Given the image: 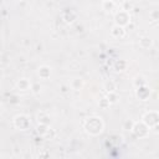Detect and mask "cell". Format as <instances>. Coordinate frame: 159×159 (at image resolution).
<instances>
[{
  "label": "cell",
  "mask_w": 159,
  "mask_h": 159,
  "mask_svg": "<svg viewBox=\"0 0 159 159\" xmlns=\"http://www.w3.org/2000/svg\"><path fill=\"white\" fill-rule=\"evenodd\" d=\"M83 127H84V130L91 134V135H98L103 132V128H104V123L102 120L101 117H89L84 120L83 123Z\"/></svg>",
  "instance_id": "cell-1"
},
{
  "label": "cell",
  "mask_w": 159,
  "mask_h": 159,
  "mask_svg": "<svg viewBox=\"0 0 159 159\" xmlns=\"http://www.w3.org/2000/svg\"><path fill=\"white\" fill-rule=\"evenodd\" d=\"M14 127L19 130H27L31 125V120L26 114H17L14 118Z\"/></svg>",
  "instance_id": "cell-2"
},
{
  "label": "cell",
  "mask_w": 159,
  "mask_h": 159,
  "mask_svg": "<svg viewBox=\"0 0 159 159\" xmlns=\"http://www.w3.org/2000/svg\"><path fill=\"white\" fill-rule=\"evenodd\" d=\"M114 22H116V25H119V26H123V27L128 26L130 24V15H129V12L125 11V10L117 11L116 15H114Z\"/></svg>",
  "instance_id": "cell-3"
},
{
  "label": "cell",
  "mask_w": 159,
  "mask_h": 159,
  "mask_svg": "<svg viewBox=\"0 0 159 159\" xmlns=\"http://www.w3.org/2000/svg\"><path fill=\"white\" fill-rule=\"evenodd\" d=\"M149 127L142 120V122H135L132 133L137 137V138H145L149 134Z\"/></svg>",
  "instance_id": "cell-4"
},
{
  "label": "cell",
  "mask_w": 159,
  "mask_h": 159,
  "mask_svg": "<svg viewBox=\"0 0 159 159\" xmlns=\"http://www.w3.org/2000/svg\"><path fill=\"white\" fill-rule=\"evenodd\" d=\"M142 120L152 129L155 124L159 123V113H158V112H154V111H149V112H147V113L143 116Z\"/></svg>",
  "instance_id": "cell-5"
},
{
  "label": "cell",
  "mask_w": 159,
  "mask_h": 159,
  "mask_svg": "<svg viewBox=\"0 0 159 159\" xmlns=\"http://www.w3.org/2000/svg\"><path fill=\"white\" fill-rule=\"evenodd\" d=\"M135 96L140 101H147L150 96V89L147 87V84L142 86V87H138V88H135Z\"/></svg>",
  "instance_id": "cell-6"
},
{
  "label": "cell",
  "mask_w": 159,
  "mask_h": 159,
  "mask_svg": "<svg viewBox=\"0 0 159 159\" xmlns=\"http://www.w3.org/2000/svg\"><path fill=\"white\" fill-rule=\"evenodd\" d=\"M62 19L66 24H72L77 19V14L72 9H65V11L62 12Z\"/></svg>",
  "instance_id": "cell-7"
},
{
  "label": "cell",
  "mask_w": 159,
  "mask_h": 159,
  "mask_svg": "<svg viewBox=\"0 0 159 159\" xmlns=\"http://www.w3.org/2000/svg\"><path fill=\"white\" fill-rule=\"evenodd\" d=\"M111 35L112 37L114 39H123L125 36V29L123 26H119V25H114L112 29H111Z\"/></svg>",
  "instance_id": "cell-8"
},
{
  "label": "cell",
  "mask_w": 159,
  "mask_h": 159,
  "mask_svg": "<svg viewBox=\"0 0 159 159\" xmlns=\"http://www.w3.org/2000/svg\"><path fill=\"white\" fill-rule=\"evenodd\" d=\"M31 82L27 80V78H21L16 82V87L19 91H22V92H26L29 89H31Z\"/></svg>",
  "instance_id": "cell-9"
},
{
  "label": "cell",
  "mask_w": 159,
  "mask_h": 159,
  "mask_svg": "<svg viewBox=\"0 0 159 159\" xmlns=\"http://www.w3.org/2000/svg\"><path fill=\"white\" fill-rule=\"evenodd\" d=\"M37 73H39L40 78L47 80V78H50V76H51V68H50L48 66H46V65L40 66L39 70H37Z\"/></svg>",
  "instance_id": "cell-10"
},
{
  "label": "cell",
  "mask_w": 159,
  "mask_h": 159,
  "mask_svg": "<svg viewBox=\"0 0 159 159\" xmlns=\"http://www.w3.org/2000/svg\"><path fill=\"white\" fill-rule=\"evenodd\" d=\"M70 86H71V88H72L73 91H80V89H82V88H83L84 82H83V80H82V78L76 77V78H72V80H71Z\"/></svg>",
  "instance_id": "cell-11"
},
{
  "label": "cell",
  "mask_w": 159,
  "mask_h": 159,
  "mask_svg": "<svg viewBox=\"0 0 159 159\" xmlns=\"http://www.w3.org/2000/svg\"><path fill=\"white\" fill-rule=\"evenodd\" d=\"M152 45H153V40L149 36H142L139 39V46L142 48H149L152 47Z\"/></svg>",
  "instance_id": "cell-12"
},
{
  "label": "cell",
  "mask_w": 159,
  "mask_h": 159,
  "mask_svg": "<svg viewBox=\"0 0 159 159\" xmlns=\"http://www.w3.org/2000/svg\"><path fill=\"white\" fill-rule=\"evenodd\" d=\"M102 9H103L106 12H113L114 9H116L114 0H113V1H102Z\"/></svg>",
  "instance_id": "cell-13"
},
{
  "label": "cell",
  "mask_w": 159,
  "mask_h": 159,
  "mask_svg": "<svg viewBox=\"0 0 159 159\" xmlns=\"http://www.w3.org/2000/svg\"><path fill=\"white\" fill-rule=\"evenodd\" d=\"M37 120H39V123H43V124H47V125L51 124V118H50V116L46 114V113H43V112H40V113L37 114Z\"/></svg>",
  "instance_id": "cell-14"
},
{
  "label": "cell",
  "mask_w": 159,
  "mask_h": 159,
  "mask_svg": "<svg viewBox=\"0 0 159 159\" xmlns=\"http://www.w3.org/2000/svg\"><path fill=\"white\" fill-rule=\"evenodd\" d=\"M113 67H114V70L117 72H122V71H124L127 68V62L124 60H117L114 62V66Z\"/></svg>",
  "instance_id": "cell-15"
},
{
  "label": "cell",
  "mask_w": 159,
  "mask_h": 159,
  "mask_svg": "<svg viewBox=\"0 0 159 159\" xmlns=\"http://www.w3.org/2000/svg\"><path fill=\"white\" fill-rule=\"evenodd\" d=\"M50 128V125H47V124H43V123H39L37 124V127H36V133L40 135V137H42L43 138V135L46 134V132H47V129Z\"/></svg>",
  "instance_id": "cell-16"
},
{
  "label": "cell",
  "mask_w": 159,
  "mask_h": 159,
  "mask_svg": "<svg viewBox=\"0 0 159 159\" xmlns=\"http://www.w3.org/2000/svg\"><path fill=\"white\" fill-rule=\"evenodd\" d=\"M147 82H145V78L143 76H135L134 80H133V86L134 88H138V87H142V86H145Z\"/></svg>",
  "instance_id": "cell-17"
},
{
  "label": "cell",
  "mask_w": 159,
  "mask_h": 159,
  "mask_svg": "<svg viewBox=\"0 0 159 159\" xmlns=\"http://www.w3.org/2000/svg\"><path fill=\"white\" fill-rule=\"evenodd\" d=\"M134 120H132V119H125L124 122H123V124H122V128L124 129V130H127V132H132L133 130V127H134Z\"/></svg>",
  "instance_id": "cell-18"
},
{
  "label": "cell",
  "mask_w": 159,
  "mask_h": 159,
  "mask_svg": "<svg viewBox=\"0 0 159 159\" xmlns=\"http://www.w3.org/2000/svg\"><path fill=\"white\" fill-rule=\"evenodd\" d=\"M103 88L106 89V92L108 93V92H114L116 91V83L113 82V81H107V82H104V84H103Z\"/></svg>",
  "instance_id": "cell-19"
},
{
  "label": "cell",
  "mask_w": 159,
  "mask_h": 159,
  "mask_svg": "<svg viewBox=\"0 0 159 159\" xmlns=\"http://www.w3.org/2000/svg\"><path fill=\"white\" fill-rule=\"evenodd\" d=\"M107 99L109 101V103L111 104H114V103H117L118 102V94H117V92L114 91V92H108L107 93Z\"/></svg>",
  "instance_id": "cell-20"
},
{
  "label": "cell",
  "mask_w": 159,
  "mask_h": 159,
  "mask_svg": "<svg viewBox=\"0 0 159 159\" xmlns=\"http://www.w3.org/2000/svg\"><path fill=\"white\" fill-rule=\"evenodd\" d=\"M31 92L34 93V94H40V92H41V84L39 83V82H35V83H32L31 84Z\"/></svg>",
  "instance_id": "cell-21"
},
{
  "label": "cell",
  "mask_w": 159,
  "mask_h": 159,
  "mask_svg": "<svg viewBox=\"0 0 159 159\" xmlns=\"http://www.w3.org/2000/svg\"><path fill=\"white\" fill-rule=\"evenodd\" d=\"M98 106H99L102 109H107V108L111 106V103H109V101L107 99V97H104V98L99 99V102H98Z\"/></svg>",
  "instance_id": "cell-22"
},
{
  "label": "cell",
  "mask_w": 159,
  "mask_h": 159,
  "mask_svg": "<svg viewBox=\"0 0 159 159\" xmlns=\"http://www.w3.org/2000/svg\"><path fill=\"white\" fill-rule=\"evenodd\" d=\"M149 17L152 21H159V10L158 9H154L149 12Z\"/></svg>",
  "instance_id": "cell-23"
},
{
  "label": "cell",
  "mask_w": 159,
  "mask_h": 159,
  "mask_svg": "<svg viewBox=\"0 0 159 159\" xmlns=\"http://www.w3.org/2000/svg\"><path fill=\"white\" fill-rule=\"evenodd\" d=\"M55 137H56V132H55V129H52V128H48L47 132H46V134L43 135L45 139H53Z\"/></svg>",
  "instance_id": "cell-24"
},
{
  "label": "cell",
  "mask_w": 159,
  "mask_h": 159,
  "mask_svg": "<svg viewBox=\"0 0 159 159\" xmlns=\"http://www.w3.org/2000/svg\"><path fill=\"white\" fill-rule=\"evenodd\" d=\"M70 89H72L70 84H61V87H60V91H61V93H63V94L67 93V92H70Z\"/></svg>",
  "instance_id": "cell-25"
},
{
  "label": "cell",
  "mask_w": 159,
  "mask_h": 159,
  "mask_svg": "<svg viewBox=\"0 0 159 159\" xmlns=\"http://www.w3.org/2000/svg\"><path fill=\"white\" fill-rule=\"evenodd\" d=\"M132 9H133V6H132L130 2H128V1H124V2H123V9H122V10H125V11L129 12Z\"/></svg>",
  "instance_id": "cell-26"
},
{
  "label": "cell",
  "mask_w": 159,
  "mask_h": 159,
  "mask_svg": "<svg viewBox=\"0 0 159 159\" xmlns=\"http://www.w3.org/2000/svg\"><path fill=\"white\" fill-rule=\"evenodd\" d=\"M10 102H11V103H17V102H19V97H17V96H11Z\"/></svg>",
  "instance_id": "cell-27"
},
{
  "label": "cell",
  "mask_w": 159,
  "mask_h": 159,
  "mask_svg": "<svg viewBox=\"0 0 159 159\" xmlns=\"http://www.w3.org/2000/svg\"><path fill=\"white\" fill-rule=\"evenodd\" d=\"M12 1H15V2H20V1H22V0H12Z\"/></svg>",
  "instance_id": "cell-28"
},
{
  "label": "cell",
  "mask_w": 159,
  "mask_h": 159,
  "mask_svg": "<svg viewBox=\"0 0 159 159\" xmlns=\"http://www.w3.org/2000/svg\"><path fill=\"white\" fill-rule=\"evenodd\" d=\"M102 1H113V0H102Z\"/></svg>",
  "instance_id": "cell-29"
}]
</instances>
